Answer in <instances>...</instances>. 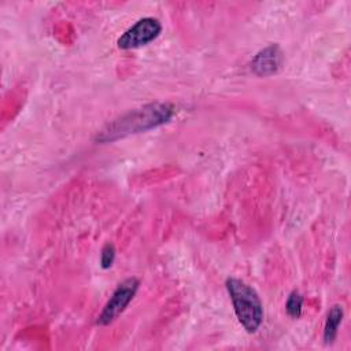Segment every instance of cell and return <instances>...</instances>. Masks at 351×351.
Returning a JSON list of instances; mask_svg holds the SVG:
<instances>
[{
	"instance_id": "6da1fadb",
	"label": "cell",
	"mask_w": 351,
	"mask_h": 351,
	"mask_svg": "<svg viewBox=\"0 0 351 351\" xmlns=\"http://www.w3.org/2000/svg\"><path fill=\"white\" fill-rule=\"evenodd\" d=\"M174 114L176 108L170 103H148L108 122L100 132H97L95 141L100 144L112 143L133 134L148 132L170 122Z\"/></svg>"
},
{
	"instance_id": "7a4b0ae2",
	"label": "cell",
	"mask_w": 351,
	"mask_h": 351,
	"mask_svg": "<svg viewBox=\"0 0 351 351\" xmlns=\"http://www.w3.org/2000/svg\"><path fill=\"white\" fill-rule=\"evenodd\" d=\"M226 291L237 321L248 333H255L263 322V306L258 292L240 278L229 277L225 281Z\"/></svg>"
},
{
	"instance_id": "3957f363",
	"label": "cell",
	"mask_w": 351,
	"mask_h": 351,
	"mask_svg": "<svg viewBox=\"0 0 351 351\" xmlns=\"http://www.w3.org/2000/svg\"><path fill=\"white\" fill-rule=\"evenodd\" d=\"M138 280L136 277H129L121 281L114 289L112 295L104 304L101 313L97 315V325L106 326L114 322L129 306L138 289Z\"/></svg>"
},
{
	"instance_id": "277c9868",
	"label": "cell",
	"mask_w": 351,
	"mask_h": 351,
	"mask_svg": "<svg viewBox=\"0 0 351 351\" xmlns=\"http://www.w3.org/2000/svg\"><path fill=\"white\" fill-rule=\"evenodd\" d=\"M162 32V25L156 18L145 16L138 19L118 38L117 44L121 49H133L147 45L156 40Z\"/></svg>"
},
{
	"instance_id": "5b68a950",
	"label": "cell",
	"mask_w": 351,
	"mask_h": 351,
	"mask_svg": "<svg viewBox=\"0 0 351 351\" xmlns=\"http://www.w3.org/2000/svg\"><path fill=\"white\" fill-rule=\"evenodd\" d=\"M284 62V55L278 44H270L256 52L252 58L250 67L251 71L258 77H269L276 74Z\"/></svg>"
},
{
	"instance_id": "8992f818",
	"label": "cell",
	"mask_w": 351,
	"mask_h": 351,
	"mask_svg": "<svg viewBox=\"0 0 351 351\" xmlns=\"http://www.w3.org/2000/svg\"><path fill=\"white\" fill-rule=\"evenodd\" d=\"M344 310L340 304H335L328 311L325 325H324V341L325 344H332L337 336L339 328L343 322Z\"/></svg>"
},
{
	"instance_id": "52a82bcc",
	"label": "cell",
	"mask_w": 351,
	"mask_h": 351,
	"mask_svg": "<svg viewBox=\"0 0 351 351\" xmlns=\"http://www.w3.org/2000/svg\"><path fill=\"white\" fill-rule=\"evenodd\" d=\"M303 308V296L299 291H292L285 302V311L291 318H299Z\"/></svg>"
},
{
	"instance_id": "ba28073f",
	"label": "cell",
	"mask_w": 351,
	"mask_h": 351,
	"mask_svg": "<svg viewBox=\"0 0 351 351\" xmlns=\"http://www.w3.org/2000/svg\"><path fill=\"white\" fill-rule=\"evenodd\" d=\"M115 247L111 243H106L100 251V266L101 269L107 270L112 266L115 261Z\"/></svg>"
}]
</instances>
